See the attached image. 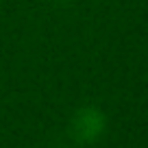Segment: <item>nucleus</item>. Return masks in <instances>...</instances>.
Segmentation results:
<instances>
[{
    "mask_svg": "<svg viewBox=\"0 0 148 148\" xmlns=\"http://www.w3.org/2000/svg\"><path fill=\"white\" fill-rule=\"evenodd\" d=\"M107 129V118L98 107H83L72 118V135L74 139L92 144L102 137Z\"/></svg>",
    "mask_w": 148,
    "mask_h": 148,
    "instance_id": "obj_1",
    "label": "nucleus"
}]
</instances>
